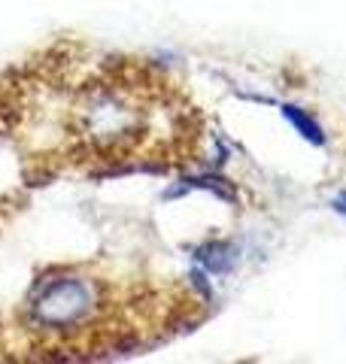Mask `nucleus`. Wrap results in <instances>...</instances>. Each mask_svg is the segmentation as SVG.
Here are the masks:
<instances>
[]
</instances>
